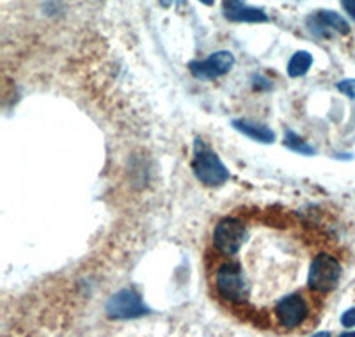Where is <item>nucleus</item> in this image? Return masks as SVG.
<instances>
[{"label": "nucleus", "instance_id": "nucleus-1", "mask_svg": "<svg viewBox=\"0 0 355 337\" xmlns=\"http://www.w3.org/2000/svg\"><path fill=\"white\" fill-rule=\"evenodd\" d=\"M192 168H194L196 178L206 187H220L230 178L226 165L222 164L217 153L206 148L199 139L196 142V157L192 162Z\"/></svg>", "mask_w": 355, "mask_h": 337}, {"label": "nucleus", "instance_id": "nucleus-2", "mask_svg": "<svg viewBox=\"0 0 355 337\" xmlns=\"http://www.w3.org/2000/svg\"><path fill=\"white\" fill-rule=\"evenodd\" d=\"M215 288L224 300L242 304L249 297V284L239 263H224L215 273Z\"/></svg>", "mask_w": 355, "mask_h": 337}, {"label": "nucleus", "instance_id": "nucleus-3", "mask_svg": "<svg viewBox=\"0 0 355 337\" xmlns=\"http://www.w3.org/2000/svg\"><path fill=\"white\" fill-rule=\"evenodd\" d=\"M341 273H343L341 263L334 256H331V254L322 252L311 263L307 284H309L311 289L318 291V293H329V291L338 288Z\"/></svg>", "mask_w": 355, "mask_h": 337}, {"label": "nucleus", "instance_id": "nucleus-4", "mask_svg": "<svg viewBox=\"0 0 355 337\" xmlns=\"http://www.w3.org/2000/svg\"><path fill=\"white\" fill-rule=\"evenodd\" d=\"M105 311L110 320H133L150 314V307H146L133 289H121L114 293L107 302Z\"/></svg>", "mask_w": 355, "mask_h": 337}, {"label": "nucleus", "instance_id": "nucleus-5", "mask_svg": "<svg viewBox=\"0 0 355 337\" xmlns=\"http://www.w3.org/2000/svg\"><path fill=\"white\" fill-rule=\"evenodd\" d=\"M247 240V229L236 218H224L217 224L214 233V245L218 252L233 256L242 249Z\"/></svg>", "mask_w": 355, "mask_h": 337}, {"label": "nucleus", "instance_id": "nucleus-6", "mask_svg": "<svg viewBox=\"0 0 355 337\" xmlns=\"http://www.w3.org/2000/svg\"><path fill=\"white\" fill-rule=\"evenodd\" d=\"M233 66V53L222 50V52L211 53V55L205 60H194V62H190L189 69L196 78H201V80H215L218 76L230 73Z\"/></svg>", "mask_w": 355, "mask_h": 337}, {"label": "nucleus", "instance_id": "nucleus-7", "mask_svg": "<svg viewBox=\"0 0 355 337\" xmlns=\"http://www.w3.org/2000/svg\"><path fill=\"white\" fill-rule=\"evenodd\" d=\"M307 314H309V307H307L306 300L300 293L288 295L275 305V316H277L279 323L286 329H295V327L302 325Z\"/></svg>", "mask_w": 355, "mask_h": 337}, {"label": "nucleus", "instance_id": "nucleus-8", "mask_svg": "<svg viewBox=\"0 0 355 337\" xmlns=\"http://www.w3.org/2000/svg\"><path fill=\"white\" fill-rule=\"evenodd\" d=\"M311 33H315L320 37H329L331 33H338L341 36L350 33V25L343 17H339L334 11H320L315 17L307 18Z\"/></svg>", "mask_w": 355, "mask_h": 337}, {"label": "nucleus", "instance_id": "nucleus-9", "mask_svg": "<svg viewBox=\"0 0 355 337\" xmlns=\"http://www.w3.org/2000/svg\"><path fill=\"white\" fill-rule=\"evenodd\" d=\"M224 17L231 21H245V24H261L268 21V17L263 9L250 8L245 0H222Z\"/></svg>", "mask_w": 355, "mask_h": 337}, {"label": "nucleus", "instance_id": "nucleus-10", "mask_svg": "<svg viewBox=\"0 0 355 337\" xmlns=\"http://www.w3.org/2000/svg\"><path fill=\"white\" fill-rule=\"evenodd\" d=\"M233 126L234 130H239L240 133L250 137L252 141L263 142V144H272V142L275 141V133L265 125H258V123H250V121L239 119V121H233Z\"/></svg>", "mask_w": 355, "mask_h": 337}, {"label": "nucleus", "instance_id": "nucleus-11", "mask_svg": "<svg viewBox=\"0 0 355 337\" xmlns=\"http://www.w3.org/2000/svg\"><path fill=\"white\" fill-rule=\"evenodd\" d=\"M313 64V57L307 52H297L293 57H291L290 64H288V75L297 78V76L306 75L307 69Z\"/></svg>", "mask_w": 355, "mask_h": 337}, {"label": "nucleus", "instance_id": "nucleus-12", "mask_svg": "<svg viewBox=\"0 0 355 337\" xmlns=\"http://www.w3.org/2000/svg\"><path fill=\"white\" fill-rule=\"evenodd\" d=\"M284 144H286L288 148L291 149V151L299 153V155H313V153H315V149H313V146L306 144V142H304L302 139H299V137L295 135L293 132H288V133H286V139H284Z\"/></svg>", "mask_w": 355, "mask_h": 337}, {"label": "nucleus", "instance_id": "nucleus-13", "mask_svg": "<svg viewBox=\"0 0 355 337\" xmlns=\"http://www.w3.org/2000/svg\"><path fill=\"white\" fill-rule=\"evenodd\" d=\"M338 89L345 94V96L355 100V80H354V78H347V80H341L338 84Z\"/></svg>", "mask_w": 355, "mask_h": 337}, {"label": "nucleus", "instance_id": "nucleus-14", "mask_svg": "<svg viewBox=\"0 0 355 337\" xmlns=\"http://www.w3.org/2000/svg\"><path fill=\"white\" fill-rule=\"evenodd\" d=\"M341 323H343V327H347V329L355 327V307L354 309H348L347 313L341 316Z\"/></svg>", "mask_w": 355, "mask_h": 337}, {"label": "nucleus", "instance_id": "nucleus-15", "mask_svg": "<svg viewBox=\"0 0 355 337\" xmlns=\"http://www.w3.org/2000/svg\"><path fill=\"white\" fill-rule=\"evenodd\" d=\"M341 4H343L345 11L355 20V0H341Z\"/></svg>", "mask_w": 355, "mask_h": 337}, {"label": "nucleus", "instance_id": "nucleus-16", "mask_svg": "<svg viewBox=\"0 0 355 337\" xmlns=\"http://www.w3.org/2000/svg\"><path fill=\"white\" fill-rule=\"evenodd\" d=\"M160 4L164 6V8H171V6L176 4V0H160Z\"/></svg>", "mask_w": 355, "mask_h": 337}, {"label": "nucleus", "instance_id": "nucleus-17", "mask_svg": "<svg viewBox=\"0 0 355 337\" xmlns=\"http://www.w3.org/2000/svg\"><path fill=\"white\" fill-rule=\"evenodd\" d=\"M311 337H331V332H318V334H315V336H311Z\"/></svg>", "mask_w": 355, "mask_h": 337}, {"label": "nucleus", "instance_id": "nucleus-18", "mask_svg": "<svg viewBox=\"0 0 355 337\" xmlns=\"http://www.w3.org/2000/svg\"><path fill=\"white\" fill-rule=\"evenodd\" d=\"M199 2H202L205 6H214L215 0H199Z\"/></svg>", "mask_w": 355, "mask_h": 337}, {"label": "nucleus", "instance_id": "nucleus-19", "mask_svg": "<svg viewBox=\"0 0 355 337\" xmlns=\"http://www.w3.org/2000/svg\"><path fill=\"white\" fill-rule=\"evenodd\" d=\"M339 337H355V332H345V334H341Z\"/></svg>", "mask_w": 355, "mask_h": 337}]
</instances>
